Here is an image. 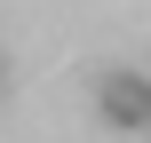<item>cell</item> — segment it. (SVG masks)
Returning <instances> with one entry per match:
<instances>
[{
  "label": "cell",
  "instance_id": "obj_1",
  "mask_svg": "<svg viewBox=\"0 0 151 143\" xmlns=\"http://www.w3.org/2000/svg\"><path fill=\"white\" fill-rule=\"evenodd\" d=\"M96 111H104L111 127H127V135L151 127V80L143 72H104V80H96Z\"/></svg>",
  "mask_w": 151,
  "mask_h": 143
},
{
  "label": "cell",
  "instance_id": "obj_2",
  "mask_svg": "<svg viewBox=\"0 0 151 143\" xmlns=\"http://www.w3.org/2000/svg\"><path fill=\"white\" fill-rule=\"evenodd\" d=\"M0 80H8V72H0Z\"/></svg>",
  "mask_w": 151,
  "mask_h": 143
}]
</instances>
